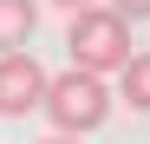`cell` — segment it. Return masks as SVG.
<instances>
[{
	"label": "cell",
	"mask_w": 150,
	"mask_h": 144,
	"mask_svg": "<svg viewBox=\"0 0 150 144\" xmlns=\"http://www.w3.org/2000/svg\"><path fill=\"white\" fill-rule=\"evenodd\" d=\"M117 79H124V105L150 111V53H131V66H124Z\"/></svg>",
	"instance_id": "5"
},
{
	"label": "cell",
	"mask_w": 150,
	"mask_h": 144,
	"mask_svg": "<svg viewBox=\"0 0 150 144\" xmlns=\"http://www.w3.org/2000/svg\"><path fill=\"white\" fill-rule=\"evenodd\" d=\"M105 7L124 20V26H137V20H150V0H105Z\"/></svg>",
	"instance_id": "6"
},
{
	"label": "cell",
	"mask_w": 150,
	"mask_h": 144,
	"mask_svg": "<svg viewBox=\"0 0 150 144\" xmlns=\"http://www.w3.org/2000/svg\"><path fill=\"white\" fill-rule=\"evenodd\" d=\"M65 53L79 72H91V79H111V72L131 66V26L98 0V7H79L65 13Z\"/></svg>",
	"instance_id": "1"
},
{
	"label": "cell",
	"mask_w": 150,
	"mask_h": 144,
	"mask_svg": "<svg viewBox=\"0 0 150 144\" xmlns=\"http://www.w3.org/2000/svg\"><path fill=\"white\" fill-rule=\"evenodd\" d=\"M39 26V0H0V53H26Z\"/></svg>",
	"instance_id": "4"
},
{
	"label": "cell",
	"mask_w": 150,
	"mask_h": 144,
	"mask_svg": "<svg viewBox=\"0 0 150 144\" xmlns=\"http://www.w3.org/2000/svg\"><path fill=\"white\" fill-rule=\"evenodd\" d=\"M39 144H85V138H39Z\"/></svg>",
	"instance_id": "8"
},
{
	"label": "cell",
	"mask_w": 150,
	"mask_h": 144,
	"mask_svg": "<svg viewBox=\"0 0 150 144\" xmlns=\"http://www.w3.org/2000/svg\"><path fill=\"white\" fill-rule=\"evenodd\" d=\"M46 98V66L33 53H0V118H26Z\"/></svg>",
	"instance_id": "3"
},
{
	"label": "cell",
	"mask_w": 150,
	"mask_h": 144,
	"mask_svg": "<svg viewBox=\"0 0 150 144\" xmlns=\"http://www.w3.org/2000/svg\"><path fill=\"white\" fill-rule=\"evenodd\" d=\"M59 7H65V13H79V7H98V0H59Z\"/></svg>",
	"instance_id": "7"
},
{
	"label": "cell",
	"mask_w": 150,
	"mask_h": 144,
	"mask_svg": "<svg viewBox=\"0 0 150 144\" xmlns=\"http://www.w3.org/2000/svg\"><path fill=\"white\" fill-rule=\"evenodd\" d=\"M39 111L52 118V138H85V131H98L111 118V85L91 79V72H79V66H65L59 79H46Z\"/></svg>",
	"instance_id": "2"
}]
</instances>
